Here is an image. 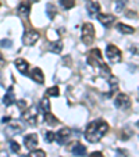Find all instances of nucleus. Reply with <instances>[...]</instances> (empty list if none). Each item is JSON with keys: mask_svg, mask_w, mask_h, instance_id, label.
I'll list each match as a JSON object with an SVG mask.
<instances>
[{"mask_svg": "<svg viewBox=\"0 0 139 157\" xmlns=\"http://www.w3.org/2000/svg\"><path fill=\"white\" fill-rule=\"evenodd\" d=\"M109 131V124L104 120H95L88 125L85 131V139L89 143H96L106 135Z\"/></svg>", "mask_w": 139, "mask_h": 157, "instance_id": "1", "label": "nucleus"}, {"mask_svg": "<svg viewBox=\"0 0 139 157\" xmlns=\"http://www.w3.org/2000/svg\"><path fill=\"white\" fill-rule=\"evenodd\" d=\"M81 39L85 44H92L93 40H95V28L91 22H85L82 25V35H81Z\"/></svg>", "mask_w": 139, "mask_h": 157, "instance_id": "2", "label": "nucleus"}, {"mask_svg": "<svg viewBox=\"0 0 139 157\" xmlns=\"http://www.w3.org/2000/svg\"><path fill=\"white\" fill-rule=\"evenodd\" d=\"M106 56H107V59H109V61L113 63V64H117V63H120L122 60L121 50H120L115 44H109V46H107Z\"/></svg>", "mask_w": 139, "mask_h": 157, "instance_id": "3", "label": "nucleus"}, {"mask_svg": "<svg viewBox=\"0 0 139 157\" xmlns=\"http://www.w3.org/2000/svg\"><path fill=\"white\" fill-rule=\"evenodd\" d=\"M25 129V125L22 121H20V120H14V121H10V124L6 127V132L9 133V135H18V133H21L22 131Z\"/></svg>", "mask_w": 139, "mask_h": 157, "instance_id": "4", "label": "nucleus"}, {"mask_svg": "<svg viewBox=\"0 0 139 157\" xmlns=\"http://www.w3.org/2000/svg\"><path fill=\"white\" fill-rule=\"evenodd\" d=\"M114 106L117 107L118 110H128L131 107V100H129V96L125 95V93H120L114 100Z\"/></svg>", "mask_w": 139, "mask_h": 157, "instance_id": "5", "label": "nucleus"}, {"mask_svg": "<svg viewBox=\"0 0 139 157\" xmlns=\"http://www.w3.org/2000/svg\"><path fill=\"white\" fill-rule=\"evenodd\" d=\"M36 117H38L36 107H29V109H25L24 113H22V118H24L29 125H36Z\"/></svg>", "mask_w": 139, "mask_h": 157, "instance_id": "6", "label": "nucleus"}, {"mask_svg": "<svg viewBox=\"0 0 139 157\" xmlns=\"http://www.w3.org/2000/svg\"><path fill=\"white\" fill-rule=\"evenodd\" d=\"M71 138V129L70 128H61L59 132L56 133V142L59 145H65Z\"/></svg>", "mask_w": 139, "mask_h": 157, "instance_id": "7", "label": "nucleus"}, {"mask_svg": "<svg viewBox=\"0 0 139 157\" xmlns=\"http://www.w3.org/2000/svg\"><path fill=\"white\" fill-rule=\"evenodd\" d=\"M38 39H39V33L36 31H27L24 33V36H22V43L25 46H32V44H35L38 42Z\"/></svg>", "mask_w": 139, "mask_h": 157, "instance_id": "8", "label": "nucleus"}, {"mask_svg": "<svg viewBox=\"0 0 139 157\" xmlns=\"http://www.w3.org/2000/svg\"><path fill=\"white\" fill-rule=\"evenodd\" d=\"M96 18L99 20V22H100L103 27L106 28H110L113 24H114V21H115V17L111 14H103V13H99L98 15H96Z\"/></svg>", "mask_w": 139, "mask_h": 157, "instance_id": "9", "label": "nucleus"}, {"mask_svg": "<svg viewBox=\"0 0 139 157\" xmlns=\"http://www.w3.org/2000/svg\"><path fill=\"white\" fill-rule=\"evenodd\" d=\"M24 145L27 149L33 150V149L36 147V145H38V135H36V133H29V135H27V136L24 138Z\"/></svg>", "mask_w": 139, "mask_h": 157, "instance_id": "10", "label": "nucleus"}, {"mask_svg": "<svg viewBox=\"0 0 139 157\" xmlns=\"http://www.w3.org/2000/svg\"><path fill=\"white\" fill-rule=\"evenodd\" d=\"M70 150H71V153L74 154V156H77V157L86 156V147L82 145V143H79V142L72 143V146L70 147Z\"/></svg>", "mask_w": 139, "mask_h": 157, "instance_id": "11", "label": "nucleus"}, {"mask_svg": "<svg viewBox=\"0 0 139 157\" xmlns=\"http://www.w3.org/2000/svg\"><path fill=\"white\" fill-rule=\"evenodd\" d=\"M86 10H88L89 17H96V15L100 13V4H99L98 2H88Z\"/></svg>", "mask_w": 139, "mask_h": 157, "instance_id": "12", "label": "nucleus"}, {"mask_svg": "<svg viewBox=\"0 0 139 157\" xmlns=\"http://www.w3.org/2000/svg\"><path fill=\"white\" fill-rule=\"evenodd\" d=\"M14 65L17 67V70L21 72L22 75H27L28 74V68H29V64H28L27 60L24 59H17L14 63Z\"/></svg>", "mask_w": 139, "mask_h": 157, "instance_id": "13", "label": "nucleus"}, {"mask_svg": "<svg viewBox=\"0 0 139 157\" xmlns=\"http://www.w3.org/2000/svg\"><path fill=\"white\" fill-rule=\"evenodd\" d=\"M31 78L35 81L36 83H43L44 82V75L42 72V70L39 67H35V68L31 71Z\"/></svg>", "mask_w": 139, "mask_h": 157, "instance_id": "14", "label": "nucleus"}, {"mask_svg": "<svg viewBox=\"0 0 139 157\" xmlns=\"http://www.w3.org/2000/svg\"><path fill=\"white\" fill-rule=\"evenodd\" d=\"M14 103H15V96H14V92H13V88H9L3 98V104L4 106H11Z\"/></svg>", "mask_w": 139, "mask_h": 157, "instance_id": "15", "label": "nucleus"}, {"mask_svg": "<svg viewBox=\"0 0 139 157\" xmlns=\"http://www.w3.org/2000/svg\"><path fill=\"white\" fill-rule=\"evenodd\" d=\"M17 11H18V15H20L21 18H27L28 15H29L31 7H29V4L28 3H21L20 6H18Z\"/></svg>", "mask_w": 139, "mask_h": 157, "instance_id": "16", "label": "nucleus"}, {"mask_svg": "<svg viewBox=\"0 0 139 157\" xmlns=\"http://www.w3.org/2000/svg\"><path fill=\"white\" fill-rule=\"evenodd\" d=\"M117 29L121 33H124V35H132L135 32V28L129 27V25H125V24H117Z\"/></svg>", "mask_w": 139, "mask_h": 157, "instance_id": "17", "label": "nucleus"}, {"mask_svg": "<svg viewBox=\"0 0 139 157\" xmlns=\"http://www.w3.org/2000/svg\"><path fill=\"white\" fill-rule=\"evenodd\" d=\"M39 110H41L43 114L50 113V101L48 100V98H43L41 100V104H39Z\"/></svg>", "mask_w": 139, "mask_h": 157, "instance_id": "18", "label": "nucleus"}, {"mask_svg": "<svg viewBox=\"0 0 139 157\" xmlns=\"http://www.w3.org/2000/svg\"><path fill=\"white\" fill-rule=\"evenodd\" d=\"M44 122H46L49 127H54V125L59 124V120H57V117H54L52 113H46L44 114Z\"/></svg>", "mask_w": 139, "mask_h": 157, "instance_id": "19", "label": "nucleus"}, {"mask_svg": "<svg viewBox=\"0 0 139 157\" xmlns=\"http://www.w3.org/2000/svg\"><path fill=\"white\" fill-rule=\"evenodd\" d=\"M46 14H48V17L50 18V20H54L57 15V9L54 4L52 3H48V6H46Z\"/></svg>", "mask_w": 139, "mask_h": 157, "instance_id": "20", "label": "nucleus"}, {"mask_svg": "<svg viewBox=\"0 0 139 157\" xmlns=\"http://www.w3.org/2000/svg\"><path fill=\"white\" fill-rule=\"evenodd\" d=\"M109 85H110V92L114 93L118 89V79L115 77H110L109 78Z\"/></svg>", "mask_w": 139, "mask_h": 157, "instance_id": "21", "label": "nucleus"}, {"mask_svg": "<svg viewBox=\"0 0 139 157\" xmlns=\"http://www.w3.org/2000/svg\"><path fill=\"white\" fill-rule=\"evenodd\" d=\"M61 50H63V43L60 40L53 42V43L50 44V52L52 53H60Z\"/></svg>", "mask_w": 139, "mask_h": 157, "instance_id": "22", "label": "nucleus"}, {"mask_svg": "<svg viewBox=\"0 0 139 157\" xmlns=\"http://www.w3.org/2000/svg\"><path fill=\"white\" fill-rule=\"evenodd\" d=\"M60 4L64 10H70L75 6V0H60Z\"/></svg>", "mask_w": 139, "mask_h": 157, "instance_id": "23", "label": "nucleus"}, {"mask_svg": "<svg viewBox=\"0 0 139 157\" xmlns=\"http://www.w3.org/2000/svg\"><path fill=\"white\" fill-rule=\"evenodd\" d=\"M59 95H60V92H59V88H57V86H52V88H49L48 90H46V98H50V96L57 98Z\"/></svg>", "mask_w": 139, "mask_h": 157, "instance_id": "24", "label": "nucleus"}, {"mask_svg": "<svg viewBox=\"0 0 139 157\" xmlns=\"http://www.w3.org/2000/svg\"><path fill=\"white\" fill-rule=\"evenodd\" d=\"M43 138H44V140H46L48 143H52L53 140H56V133L52 132V131H48V132L43 133Z\"/></svg>", "mask_w": 139, "mask_h": 157, "instance_id": "25", "label": "nucleus"}, {"mask_svg": "<svg viewBox=\"0 0 139 157\" xmlns=\"http://www.w3.org/2000/svg\"><path fill=\"white\" fill-rule=\"evenodd\" d=\"M124 6H125V0H117V2H115V11L121 13Z\"/></svg>", "mask_w": 139, "mask_h": 157, "instance_id": "26", "label": "nucleus"}, {"mask_svg": "<svg viewBox=\"0 0 139 157\" xmlns=\"http://www.w3.org/2000/svg\"><path fill=\"white\" fill-rule=\"evenodd\" d=\"M28 157H46V153L43 150H32Z\"/></svg>", "mask_w": 139, "mask_h": 157, "instance_id": "27", "label": "nucleus"}, {"mask_svg": "<svg viewBox=\"0 0 139 157\" xmlns=\"http://www.w3.org/2000/svg\"><path fill=\"white\" fill-rule=\"evenodd\" d=\"M10 149H11L13 153H18L20 151V145L15 140H10Z\"/></svg>", "mask_w": 139, "mask_h": 157, "instance_id": "28", "label": "nucleus"}, {"mask_svg": "<svg viewBox=\"0 0 139 157\" xmlns=\"http://www.w3.org/2000/svg\"><path fill=\"white\" fill-rule=\"evenodd\" d=\"M13 44V42L10 40V39H3V40L0 42V46H2V48H10V46H11Z\"/></svg>", "mask_w": 139, "mask_h": 157, "instance_id": "29", "label": "nucleus"}, {"mask_svg": "<svg viewBox=\"0 0 139 157\" xmlns=\"http://www.w3.org/2000/svg\"><path fill=\"white\" fill-rule=\"evenodd\" d=\"M17 104H18V107H20L22 111H24L25 109H27V103H25V100H18L17 101Z\"/></svg>", "mask_w": 139, "mask_h": 157, "instance_id": "30", "label": "nucleus"}, {"mask_svg": "<svg viewBox=\"0 0 139 157\" xmlns=\"http://www.w3.org/2000/svg\"><path fill=\"white\" fill-rule=\"evenodd\" d=\"M89 157H104L103 153H100V151H93V153L89 154Z\"/></svg>", "mask_w": 139, "mask_h": 157, "instance_id": "31", "label": "nucleus"}, {"mask_svg": "<svg viewBox=\"0 0 139 157\" xmlns=\"http://www.w3.org/2000/svg\"><path fill=\"white\" fill-rule=\"evenodd\" d=\"M4 65H6V60H4V57L0 54V68H3Z\"/></svg>", "mask_w": 139, "mask_h": 157, "instance_id": "32", "label": "nucleus"}, {"mask_svg": "<svg viewBox=\"0 0 139 157\" xmlns=\"http://www.w3.org/2000/svg\"><path fill=\"white\" fill-rule=\"evenodd\" d=\"M0 157H9V153H7V151H0Z\"/></svg>", "mask_w": 139, "mask_h": 157, "instance_id": "33", "label": "nucleus"}, {"mask_svg": "<svg viewBox=\"0 0 139 157\" xmlns=\"http://www.w3.org/2000/svg\"><path fill=\"white\" fill-rule=\"evenodd\" d=\"M29 2H31V3H33V2L36 3V2H39V0H29Z\"/></svg>", "mask_w": 139, "mask_h": 157, "instance_id": "34", "label": "nucleus"}, {"mask_svg": "<svg viewBox=\"0 0 139 157\" xmlns=\"http://www.w3.org/2000/svg\"><path fill=\"white\" fill-rule=\"evenodd\" d=\"M0 81H2V74H0Z\"/></svg>", "mask_w": 139, "mask_h": 157, "instance_id": "35", "label": "nucleus"}, {"mask_svg": "<svg viewBox=\"0 0 139 157\" xmlns=\"http://www.w3.org/2000/svg\"><path fill=\"white\" fill-rule=\"evenodd\" d=\"M20 157H27V156H20Z\"/></svg>", "mask_w": 139, "mask_h": 157, "instance_id": "36", "label": "nucleus"}, {"mask_svg": "<svg viewBox=\"0 0 139 157\" xmlns=\"http://www.w3.org/2000/svg\"><path fill=\"white\" fill-rule=\"evenodd\" d=\"M138 127H139V121H138Z\"/></svg>", "mask_w": 139, "mask_h": 157, "instance_id": "37", "label": "nucleus"}]
</instances>
